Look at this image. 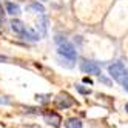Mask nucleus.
<instances>
[{"mask_svg": "<svg viewBox=\"0 0 128 128\" xmlns=\"http://www.w3.org/2000/svg\"><path fill=\"white\" fill-rule=\"evenodd\" d=\"M77 90L80 91V93H82V94H90V93H91V91H90V90H86V88H82L80 85L77 86Z\"/></svg>", "mask_w": 128, "mask_h": 128, "instance_id": "obj_12", "label": "nucleus"}, {"mask_svg": "<svg viewBox=\"0 0 128 128\" xmlns=\"http://www.w3.org/2000/svg\"><path fill=\"white\" fill-rule=\"evenodd\" d=\"M11 30L14 32H17L19 36H25V32L28 31V30H26V26L20 20H11Z\"/></svg>", "mask_w": 128, "mask_h": 128, "instance_id": "obj_6", "label": "nucleus"}, {"mask_svg": "<svg viewBox=\"0 0 128 128\" xmlns=\"http://www.w3.org/2000/svg\"><path fill=\"white\" fill-rule=\"evenodd\" d=\"M125 110H126V111H128V104H126V105H125Z\"/></svg>", "mask_w": 128, "mask_h": 128, "instance_id": "obj_15", "label": "nucleus"}, {"mask_svg": "<svg viewBox=\"0 0 128 128\" xmlns=\"http://www.w3.org/2000/svg\"><path fill=\"white\" fill-rule=\"evenodd\" d=\"M80 70L84 71V72H86V74H96V76H100V74H102V72H100V66L97 65L96 62H90V60L82 62Z\"/></svg>", "mask_w": 128, "mask_h": 128, "instance_id": "obj_4", "label": "nucleus"}, {"mask_svg": "<svg viewBox=\"0 0 128 128\" xmlns=\"http://www.w3.org/2000/svg\"><path fill=\"white\" fill-rule=\"evenodd\" d=\"M0 20L3 22V11H2V6H0Z\"/></svg>", "mask_w": 128, "mask_h": 128, "instance_id": "obj_14", "label": "nucleus"}, {"mask_svg": "<svg viewBox=\"0 0 128 128\" xmlns=\"http://www.w3.org/2000/svg\"><path fill=\"white\" fill-rule=\"evenodd\" d=\"M56 105H57V108H60V110L70 108V106L74 105V99H72L68 93H60V94L56 97Z\"/></svg>", "mask_w": 128, "mask_h": 128, "instance_id": "obj_3", "label": "nucleus"}, {"mask_svg": "<svg viewBox=\"0 0 128 128\" xmlns=\"http://www.w3.org/2000/svg\"><path fill=\"white\" fill-rule=\"evenodd\" d=\"M43 119H45V122L52 125L54 128H59L60 124H62V117L57 114V113H54V111H46V113H43Z\"/></svg>", "mask_w": 128, "mask_h": 128, "instance_id": "obj_5", "label": "nucleus"}, {"mask_svg": "<svg viewBox=\"0 0 128 128\" xmlns=\"http://www.w3.org/2000/svg\"><path fill=\"white\" fill-rule=\"evenodd\" d=\"M59 54L63 57V59H68V60H76V57H77V52H76V48L72 46V45L70 43V42H62L60 45H59Z\"/></svg>", "mask_w": 128, "mask_h": 128, "instance_id": "obj_2", "label": "nucleus"}, {"mask_svg": "<svg viewBox=\"0 0 128 128\" xmlns=\"http://www.w3.org/2000/svg\"><path fill=\"white\" fill-rule=\"evenodd\" d=\"M122 85H124V88L128 91V71L125 72V77H124V80H122Z\"/></svg>", "mask_w": 128, "mask_h": 128, "instance_id": "obj_11", "label": "nucleus"}, {"mask_svg": "<svg viewBox=\"0 0 128 128\" xmlns=\"http://www.w3.org/2000/svg\"><path fill=\"white\" fill-rule=\"evenodd\" d=\"M108 71H110V76H111L116 82L122 84V80L125 77V72H126V70H125L122 62H116V63H113V65H110Z\"/></svg>", "mask_w": 128, "mask_h": 128, "instance_id": "obj_1", "label": "nucleus"}, {"mask_svg": "<svg viewBox=\"0 0 128 128\" xmlns=\"http://www.w3.org/2000/svg\"><path fill=\"white\" fill-rule=\"evenodd\" d=\"M46 97H50V96H37V100L40 99V102H46V100H48Z\"/></svg>", "mask_w": 128, "mask_h": 128, "instance_id": "obj_13", "label": "nucleus"}, {"mask_svg": "<svg viewBox=\"0 0 128 128\" xmlns=\"http://www.w3.org/2000/svg\"><path fill=\"white\" fill-rule=\"evenodd\" d=\"M28 10H30V11H36V12H40V14H43V12H45V8H43L39 2L30 3V5H28Z\"/></svg>", "mask_w": 128, "mask_h": 128, "instance_id": "obj_8", "label": "nucleus"}, {"mask_svg": "<svg viewBox=\"0 0 128 128\" xmlns=\"http://www.w3.org/2000/svg\"><path fill=\"white\" fill-rule=\"evenodd\" d=\"M6 11L10 12L11 16H17V14H20V8H19V5H16V3H8L6 5Z\"/></svg>", "mask_w": 128, "mask_h": 128, "instance_id": "obj_7", "label": "nucleus"}, {"mask_svg": "<svg viewBox=\"0 0 128 128\" xmlns=\"http://www.w3.org/2000/svg\"><path fill=\"white\" fill-rule=\"evenodd\" d=\"M66 128H82V122L79 119H68L66 120Z\"/></svg>", "mask_w": 128, "mask_h": 128, "instance_id": "obj_9", "label": "nucleus"}, {"mask_svg": "<svg viewBox=\"0 0 128 128\" xmlns=\"http://www.w3.org/2000/svg\"><path fill=\"white\" fill-rule=\"evenodd\" d=\"M39 25V28H40V34H45V32H46V17H42V20L37 23Z\"/></svg>", "mask_w": 128, "mask_h": 128, "instance_id": "obj_10", "label": "nucleus"}]
</instances>
